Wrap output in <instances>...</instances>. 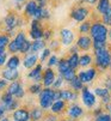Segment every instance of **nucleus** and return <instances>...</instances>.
<instances>
[{
	"instance_id": "f257e3e1",
	"label": "nucleus",
	"mask_w": 111,
	"mask_h": 121,
	"mask_svg": "<svg viewBox=\"0 0 111 121\" xmlns=\"http://www.w3.org/2000/svg\"><path fill=\"white\" fill-rule=\"evenodd\" d=\"M107 32V26L104 25L102 22H95L90 29V35L92 41H106Z\"/></svg>"
},
{
	"instance_id": "f03ea898",
	"label": "nucleus",
	"mask_w": 111,
	"mask_h": 121,
	"mask_svg": "<svg viewBox=\"0 0 111 121\" xmlns=\"http://www.w3.org/2000/svg\"><path fill=\"white\" fill-rule=\"evenodd\" d=\"M95 55H96V65L100 68V70H106V68L110 66L111 53L107 49V47L104 48V49L95 50Z\"/></svg>"
},
{
	"instance_id": "7ed1b4c3",
	"label": "nucleus",
	"mask_w": 111,
	"mask_h": 121,
	"mask_svg": "<svg viewBox=\"0 0 111 121\" xmlns=\"http://www.w3.org/2000/svg\"><path fill=\"white\" fill-rule=\"evenodd\" d=\"M55 90L53 89H49V88H45L44 90L41 91V95H40V104H41V108L43 109H48L51 107V104L55 101Z\"/></svg>"
},
{
	"instance_id": "20e7f679",
	"label": "nucleus",
	"mask_w": 111,
	"mask_h": 121,
	"mask_svg": "<svg viewBox=\"0 0 111 121\" xmlns=\"http://www.w3.org/2000/svg\"><path fill=\"white\" fill-rule=\"evenodd\" d=\"M90 14V10L85 6H79L70 12V18L75 22H84Z\"/></svg>"
},
{
	"instance_id": "39448f33",
	"label": "nucleus",
	"mask_w": 111,
	"mask_h": 121,
	"mask_svg": "<svg viewBox=\"0 0 111 121\" xmlns=\"http://www.w3.org/2000/svg\"><path fill=\"white\" fill-rule=\"evenodd\" d=\"M1 106H3L6 110L11 112V110L17 109L18 102H17L16 99H13V96H12V95H10L8 92H5V94L1 95Z\"/></svg>"
},
{
	"instance_id": "423d86ee",
	"label": "nucleus",
	"mask_w": 111,
	"mask_h": 121,
	"mask_svg": "<svg viewBox=\"0 0 111 121\" xmlns=\"http://www.w3.org/2000/svg\"><path fill=\"white\" fill-rule=\"evenodd\" d=\"M81 99H82V103L87 108H92L96 104V95L92 94L88 88L81 89Z\"/></svg>"
},
{
	"instance_id": "0eeeda50",
	"label": "nucleus",
	"mask_w": 111,
	"mask_h": 121,
	"mask_svg": "<svg viewBox=\"0 0 111 121\" xmlns=\"http://www.w3.org/2000/svg\"><path fill=\"white\" fill-rule=\"evenodd\" d=\"M96 76H97L96 68H88V70H85V71H80L78 74V78L81 80L82 84H88L96 78Z\"/></svg>"
},
{
	"instance_id": "6e6552de",
	"label": "nucleus",
	"mask_w": 111,
	"mask_h": 121,
	"mask_svg": "<svg viewBox=\"0 0 111 121\" xmlns=\"http://www.w3.org/2000/svg\"><path fill=\"white\" fill-rule=\"evenodd\" d=\"M30 36L33 40H41L43 37V29L41 26L40 21L33 19L31 23V29H30Z\"/></svg>"
},
{
	"instance_id": "1a4fd4ad",
	"label": "nucleus",
	"mask_w": 111,
	"mask_h": 121,
	"mask_svg": "<svg viewBox=\"0 0 111 121\" xmlns=\"http://www.w3.org/2000/svg\"><path fill=\"white\" fill-rule=\"evenodd\" d=\"M78 97L75 91L72 90H59L55 92V99H62V101H75Z\"/></svg>"
},
{
	"instance_id": "9d476101",
	"label": "nucleus",
	"mask_w": 111,
	"mask_h": 121,
	"mask_svg": "<svg viewBox=\"0 0 111 121\" xmlns=\"http://www.w3.org/2000/svg\"><path fill=\"white\" fill-rule=\"evenodd\" d=\"M10 95L17 97V98H22L24 97V90L22 88V85L21 83H18V82H12L10 85H8V88H7V91Z\"/></svg>"
},
{
	"instance_id": "9b49d317",
	"label": "nucleus",
	"mask_w": 111,
	"mask_h": 121,
	"mask_svg": "<svg viewBox=\"0 0 111 121\" xmlns=\"http://www.w3.org/2000/svg\"><path fill=\"white\" fill-rule=\"evenodd\" d=\"M60 37H61V42L63 46H72L74 41V34L69 29H61Z\"/></svg>"
},
{
	"instance_id": "f8f14e48",
	"label": "nucleus",
	"mask_w": 111,
	"mask_h": 121,
	"mask_svg": "<svg viewBox=\"0 0 111 121\" xmlns=\"http://www.w3.org/2000/svg\"><path fill=\"white\" fill-rule=\"evenodd\" d=\"M77 47L81 50H88L92 47V39L87 35H81L77 41Z\"/></svg>"
},
{
	"instance_id": "ddd939ff",
	"label": "nucleus",
	"mask_w": 111,
	"mask_h": 121,
	"mask_svg": "<svg viewBox=\"0 0 111 121\" xmlns=\"http://www.w3.org/2000/svg\"><path fill=\"white\" fill-rule=\"evenodd\" d=\"M4 24H5L6 29H7L8 31H11V32H12V30L18 25V19H17L16 14H14V13H12V12H10V13L5 17V19H4Z\"/></svg>"
},
{
	"instance_id": "4468645a",
	"label": "nucleus",
	"mask_w": 111,
	"mask_h": 121,
	"mask_svg": "<svg viewBox=\"0 0 111 121\" xmlns=\"http://www.w3.org/2000/svg\"><path fill=\"white\" fill-rule=\"evenodd\" d=\"M42 80H43V84L45 88H49L50 85H53V83L55 80V72L51 68H47L42 76Z\"/></svg>"
},
{
	"instance_id": "2eb2a0df",
	"label": "nucleus",
	"mask_w": 111,
	"mask_h": 121,
	"mask_svg": "<svg viewBox=\"0 0 111 121\" xmlns=\"http://www.w3.org/2000/svg\"><path fill=\"white\" fill-rule=\"evenodd\" d=\"M14 121H29L30 120V113L26 109H16L12 115Z\"/></svg>"
},
{
	"instance_id": "dca6fc26",
	"label": "nucleus",
	"mask_w": 111,
	"mask_h": 121,
	"mask_svg": "<svg viewBox=\"0 0 111 121\" xmlns=\"http://www.w3.org/2000/svg\"><path fill=\"white\" fill-rule=\"evenodd\" d=\"M95 95L100 97L103 103H105V104H107V103L110 102L111 99V95H110V91L106 89V88H96L95 90Z\"/></svg>"
},
{
	"instance_id": "f3484780",
	"label": "nucleus",
	"mask_w": 111,
	"mask_h": 121,
	"mask_svg": "<svg viewBox=\"0 0 111 121\" xmlns=\"http://www.w3.org/2000/svg\"><path fill=\"white\" fill-rule=\"evenodd\" d=\"M82 114H84V109L80 106H78V104H72L69 107V109H68V116L70 119H73V120L80 117Z\"/></svg>"
},
{
	"instance_id": "a211bd4d",
	"label": "nucleus",
	"mask_w": 111,
	"mask_h": 121,
	"mask_svg": "<svg viewBox=\"0 0 111 121\" xmlns=\"http://www.w3.org/2000/svg\"><path fill=\"white\" fill-rule=\"evenodd\" d=\"M1 74L5 80H11V82H14L19 77V72L17 70H12V68H6V70H4L1 72Z\"/></svg>"
},
{
	"instance_id": "6ab92c4d",
	"label": "nucleus",
	"mask_w": 111,
	"mask_h": 121,
	"mask_svg": "<svg viewBox=\"0 0 111 121\" xmlns=\"http://www.w3.org/2000/svg\"><path fill=\"white\" fill-rule=\"evenodd\" d=\"M50 108H51V112H53L54 114L62 113V112H63V109L66 108V102H65V101H62V99H55Z\"/></svg>"
},
{
	"instance_id": "aec40b11",
	"label": "nucleus",
	"mask_w": 111,
	"mask_h": 121,
	"mask_svg": "<svg viewBox=\"0 0 111 121\" xmlns=\"http://www.w3.org/2000/svg\"><path fill=\"white\" fill-rule=\"evenodd\" d=\"M37 7H38V5H37V3L35 1V0H30V1H28V3H26L25 9H24L25 14H26L28 17H33L35 11L37 10Z\"/></svg>"
},
{
	"instance_id": "412c9836",
	"label": "nucleus",
	"mask_w": 111,
	"mask_h": 121,
	"mask_svg": "<svg viewBox=\"0 0 111 121\" xmlns=\"http://www.w3.org/2000/svg\"><path fill=\"white\" fill-rule=\"evenodd\" d=\"M42 65H37L33 70L28 74V77L29 78H33L35 79V82L37 83V82H40L41 79H42Z\"/></svg>"
},
{
	"instance_id": "4be33fe9",
	"label": "nucleus",
	"mask_w": 111,
	"mask_h": 121,
	"mask_svg": "<svg viewBox=\"0 0 111 121\" xmlns=\"http://www.w3.org/2000/svg\"><path fill=\"white\" fill-rule=\"evenodd\" d=\"M111 7L110 4V0H98V4H97V11L100 14H104Z\"/></svg>"
},
{
	"instance_id": "5701e85b",
	"label": "nucleus",
	"mask_w": 111,
	"mask_h": 121,
	"mask_svg": "<svg viewBox=\"0 0 111 121\" xmlns=\"http://www.w3.org/2000/svg\"><path fill=\"white\" fill-rule=\"evenodd\" d=\"M67 62H68V65H69L70 68L75 70V68L79 66V55H78V53L70 54V56L67 59Z\"/></svg>"
},
{
	"instance_id": "b1692460",
	"label": "nucleus",
	"mask_w": 111,
	"mask_h": 121,
	"mask_svg": "<svg viewBox=\"0 0 111 121\" xmlns=\"http://www.w3.org/2000/svg\"><path fill=\"white\" fill-rule=\"evenodd\" d=\"M45 46V42L42 41V40H35V42L31 43L30 46V52L31 53H35V52H38L41 49H43Z\"/></svg>"
},
{
	"instance_id": "393cba45",
	"label": "nucleus",
	"mask_w": 111,
	"mask_h": 121,
	"mask_svg": "<svg viewBox=\"0 0 111 121\" xmlns=\"http://www.w3.org/2000/svg\"><path fill=\"white\" fill-rule=\"evenodd\" d=\"M13 41H14V43H16L17 48H18V52H21V48L23 47L24 42L26 41V37H25V34H24V32H19V34H18V35L16 36V39H14Z\"/></svg>"
},
{
	"instance_id": "a878e982",
	"label": "nucleus",
	"mask_w": 111,
	"mask_h": 121,
	"mask_svg": "<svg viewBox=\"0 0 111 121\" xmlns=\"http://www.w3.org/2000/svg\"><path fill=\"white\" fill-rule=\"evenodd\" d=\"M69 84H70V86H72V89L74 90V91H79V90H81L82 88H84V84L81 83V80L78 78V76H75L70 82H69Z\"/></svg>"
},
{
	"instance_id": "bb28decb",
	"label": "nucleus",
	"mask_w": 111,
	"mask_h": 121,
	"mask_svg": "<svg viewBox=\"0 0 111 121\" xmlns=\"http://www.w3.org/2000/svg\"><path fill=\"white\" fill-rule=\"evenodd\" d=\"M92 64V56L90 54H84L79 56V66L81 67H87Z\"/></svg>"
},
{
	"instance_id": "cd10ccee",
	"label": "nucleus",
	"mask_w": 111,
	"mask_h": 121,
	"mask_svg": "<svg viewBox=\"0 0 111 121\" xmlns=\"http://www.w3.org/2000/svg\"><path fill=\"white\" fill-rule=\"evenodd\" d=\"M37 59H38V56H37L36 54H32V55H29L25 60H24V66L26 68H31L32 66L36 65L37 62Z\"/></svg>"
},
{
	"instance_id": "c85d7f7f",
	"label": "nucleus",
	"mask_w": 111,
	"mask_h": 121,
	"mask_svg": "<svg viewBox=\"0 0 111 121\" xmlns=\"http://www.w3.org/2000/svg\"><path fill=\"white\" fill-rule=\"evenodd\" d=\"M7 65V68H12V70H17V67L19 66V58L13 55L8 59V61L6 62Z\"/></svg>"
},
{
	"instance_id": "c756f323",
	"label": "nucleus",
	"mask_w": 111,
	"mask_h": 121,
	"mask_svg": "<svg viewBox=\"0 0 111 121\" xmlns=\"http://www.w3.org/2000/svg\"><path fill=\"white\" fill-rule=\"evenodd\" d=\"M42 115H43L42 109H40V108H33L32 112L30 113V119H31L32 121H38V120L42 119Z\"/></svg>"
},
{
	"instance_id": "7c9ffc66",
	"label": "nucleus",
	"mask_w": 111,
	"mask_h": 121,
	"mask_svg": "<svg viewBox=\"0 0 111 121\" xmlns=\"http://www.w3.org/2000/svg\"><path fill=\"white\" fill-rule=\"evenodd\" d=\"M62 78H63V80H67L68 83L75 77L77 74H75V70H73V68H68V70L66 71V72H63L62 74H60Z\"/></svg>"
},
{
	"instance_id": "2f4dec72",
	"label": "nucleus",
	"mask_w": 111,
	"mask_h": 121,
	"mask_svg": "<svg viewBox=\"0 0 111 121\" xmlns=\"http://www.w3.org/2000/svg\"><path fill=\"white\" fill-rule=\"evenodd\" d=\"M102 23L106 26H111V7L104 14H102Z\"/></svg>"
},
{
	"instance_id": "473e14b6",
	"label": "nucleus",
	"mask_w": 111,
	"mask_h": 121,
	"mask_svg": "<svg viewBox=\"0 0 111 121\" xmlns=\"http://www.w3.org/2000/svg\"><path fill=\"white\" fill-rule=\"evenodd\" d=\"M58 67H59V72H60V74H62L63 72H66V71L68 70V68H70L66 59H61V60H59V62H58Z\"/></svg>"
},
{
	"instance_id": "72a5a7b5",
	"label": "nucleus",
	"mask_w": 111,
	"mask_h": 121,
	"mask_svg": "<svg viewBox=\"0 0 111 121\" xmlns=\"http://www.w3.org/2000/svg\"><path fill=\"white\" fill-rule=\"evenodd\" d=\"M91 25H92V24H91V22H88V21H85L84 23L80 24V26H79V31H80L81 35H86L87 32H90Z\"/></svg>"
},
{
	"instance_id": "f704fd0d",
	"label": "nucleus",
	"mask_w": 111,
	"mask_h": 121,
	"mask_svg": "<svg viewBox=\"0 0 111 121\" xmlns=\"http://www.w3.org/2000/svg\"><path fill=\"white\" fill-rule=\"evenodd\" d=\"M92 47H93L95 50L104 49L107 47V42L106 41H92Z\"/></svg>"
},
{
	"instance_id": "c9c22d12",
	"label": "nucleus",
	"mask_w": 111,
	"mask_h": 121,
	"mask_svg": "<svg viewBox=\"0 0 111 121\" xmlns=\"http://www.w3.org/2000/svg\"><path fill=\"white\" fill-rule=\"evenodd\" d=\"M10 42L11 41H10V36L8 35H6V34H1V35H0V47L5 48L6 46H8Z\"/></svg>"
},
{
	"instance_id": "e433bc0d",
	"label": "nucleus",
	"mask_w": 111,
	"mask_h": 121,
	"mask_svg": "<svg viewBox=\"0 0 111 121\" xmlns=\"http://www.w3.org/2000/svg\"><path fill=\"white\" fill-rule=\"evenodd\" d=\"M95 121H111V115L106 114V113H102L98 116H96Z\"/></svg>"
},
{
	"instance_id": "4c0bfd02",
	"label": "nucleus",
	"mask_w": 111,
	"mask_h": 121,
	"mask_svg": "<svg viewBox=\"0 0 111 121\" xmlns=\"http://www.w3.org/2000/svg\"><path fill=\"white\" fill-rule=\"evenodd\" d=\"M41 90H42V86L37 83L30 86V92L31 94H41Z\"/></svg>"
},
{
	"instance_id": "58836bf2",
	"label": "nucleus",
	"mask_w": 111,
	"mask_h": 121,
	"mask_svg": "<svg viewBox=\"0 0 111 121\" xmlns=\"http://www.w3.org/2000/svg\"><path fill=\"white\" fill-rule=\"evenodd\" d=\"M63 84V78L61 77V76H59L56 79L54 80V83H53V86L55 89H59V88H61V85Z\"/></svg>"
},
{
	"instance_id": "ea45409f",
	"label": "nucleus",
	"mask_w": 111,
	"mask_h": 121,
	"mask_svg": "<svg viewBox=\"0 0 111 121\" xmlns=\"http://www.w3.org/2000/svg\"><path fill=\"white\" fill-rule=\"evenodd\" d=\"M30 46H31V42H29L28 40L24 42V44H23V47L21 48V52L22 53H28V52H30Z\"/></svg>"
},
{
	"instance_id": "a19ab883",
	"label": "nucleus",
	"mask_w": 111,
	"mask_h": 121,
	"mask_svg": "<svg viewBox=\"0 0 111 121\" xmlns=\"http://www.w3.org/2000/svg\"><path fill=\"white\" fill-rule=\"evenodd\" d=\"M58 62H59L58 56H56V55H51V56H50V59H49V61H48V65H49V67H51V66L58 65Z\"/></svg>"
},
{
	"instance_id": "79ce46f5",
	"label": "nucleus",
	"mask_w": 111,
	"mask_h": 121,
	"mask_svg": "<svg viewBox=\"0 0 111 121\" xmlns=\"http://www.w3.org/2000/svg\"><path fill=\"white\" fill-rule=\"evenodd\" d=\"M49 17H50L49 11L43 7V9H42V14H41V19H47V18H49Z\"/></svg>"
},
{
	"instance_id": "37998d69",
	"label": "nucleus",
	"mask_w": 111,
	"mask_h": 121,
	"mask_svg": "<svg viewBox=\"0 0 111 121\" xmlns=\"http://www.w3.org/2000/svg\"><path fill=\"white\" fill-rule=\"evenodd\" d=\"M50 55V49H48V48H45L44 50H43V53H42V56H41V59H42V61H44L48 56Z\"/></svg>"
},
{
	"instance_id": "c03bdc74",
	"label": "nucleus",
	"mask_w": 111,
	"mask_h": 121,
	"mask_svg": "<svg viewBox=\"0 0 111 121\" xmlns=\"http://www.w3.org/2000/svg\"><path fill=\"white\" fill-rule=\"evenodd\" d=\"M6 86H7V80H5L4 78H3V79H0V91L4 90Z\"/></svg>"
},
{
	"instance_id": "a18cd8bd",
	"label": "nucleus",
	"mask_w": 111,
	"mask_h": 121,
	"mask_svg": "<svg viewBox=\"0 0 111 121\" xmlns=\"http://www.w3.org/2000/svg\"><path fill=\"white\" fill-rule=\"evenodd\" d=\"M105 88H106L109 91H111V77H109V78L105 80Z\"/></svg>"
},
{
	"instance_id": "49530a36",
	"label": "nucleus",
	"mask_w": 111,
	"mask_h": 121,
	"mask_svg": "<svg viewBox=\"0 0 111 121\" xmlns=\"http://www.w3.org/2000/svg\"><path fill=\"white\" fill-rule=\"evenodd\" d=\"M6 58H7L6 53H4V54H1V55H0V66H3V65L6 62Z\"/></svg>"
},
{
	"instance_id": "de8ad7c7",
	"label": "nucleus",
	"mask_w": 111,
	"mask_h": 121,
	"mask_svg": "<svg viewBox=\"0 0 111 121\" xmlns=\"http://www.w3.org/2000/svg\"><path fill=\"white\" fill-rule=\"evenodd\" d=\"M50 36H51V31L50 30H47V31H43V37L44 39H50Z\"/></svg>"
},
{
	"instance_id": "09e8293b",
	"label": "nucleus",
	"mask_w": 111,
	"mask_h": 121,
	"mask_svg": "<svg viewBox=\"0 0 111 121\" xmlns=\"http://www.w3.org/2000/svg\"><path fill=\"white\" fill-rule=\"evenodd\" d=\"M5 113H6V109H5L3 106H0V117H4Z\"/></svg>"
},
{
	"instance_id": "8fccbe9b",
	"label": "nucleus",
	"mask_w": 111,
	"mask_h": 121,
	"mask_svg": "<svg viewBox=\"0 0 111 121\" xmlns=\"http://www.w3.org/2000/svg\"><path fill=\"white\" fill-rule=\"evenodd\" d=\"M78 49H79V48H78L77 46H73V47L70 48V50H69V52H70V54H74V53H78Z\"/></svg>"
},
{
	"instance_id": "3c124183",
	"label": "nucleus",
	"mask_w": 111,
	"mask_h": 121,
	"mask_svg": "<svg viewBox=\"0 0 111 121\" xmlns=\"http://www.w3.org/2000/svg\"><path fill=\"white\" fill-rule=\"evenodd\" d=\"M82 1H86V3H88L91 5H95V4H97L98 0H82Z\"/></svg>"
},
{
	"instance_id": "603ef678",
	"label": "nucleus",
	"mask_w": 111,
	"mask_h": 121,
	"mask_svg": "<svg viewBox=\"0 0 111 121\" xmlns=\"http://www.w3.org/2000/svg\"><path fill=\"white\" fill-rule=\"evenodd\" d=\"M103 113V110H102V108H97V110H95V115L96 116H98L99 114H102Z\"/></svg>"
},
{
	"instance_id": "864d4df0",
	"label": "nucleus",
	"mask_w": 111,
	"mask_h": 121,
	"mask_svg": "<svg viewBox=\"0 0 111 121\" xmlns=\"http://www.w3.org/2000/svg\"><path fill=\"white\" fill-rule=\"evenodd\" d=\"M4 53H5V48L0 47V55H1V54H4Z\"/></svg>"
},
{
	"instance_id": "5fc2aeb1",
	"label": "nucleus",
	"mask_w": 111,
	"mask_h": 121,
	"mask_svg": "<svg viewBox=\"0 0 111 121\" xmlns=\"http://www.w3.org/2000/svg\"><path fill=\"white\" fill-rule=\"evenodd\" d=\"M1 121H8V119H7V117H3Z\"/></svg>"
},
{
	"instance_id": "6e6d98bb",
	"label": "nucleus",
	"mask_w": 111,
	"mask_h": 121,
	"mask_svg": "<svg viewBox=\"0 0 111 121\" xmlns=\"http://www.w3.org/2000/svg\"><path fill=\"white\" fill-rule=\"evenodd\" d=\"M107 36H109V37H110V39H111V30H110V31H109V32H107Z\"/></svg>"
},
{
	"instance_id": "4d7b16f0",
	"label": "nucleus",
	"mask_w": 111,
	"mask_h": 121,
	"mask_svg": "<svg viewBox=\"0 0 111 121\" xmlns=\"http://www.w3.org/2000/svg\"><path fill=\"white\" fill-rule=\"evenodd\" d=\"M35 1H37V3H42V1H45V0H35Z\"/></svg>"
},
{
	"instance_id": "13d9d810",
	"label": "nucleus",
	"mask_w": 111,
	"mask_h": 121,
	"mask_svg": "<svg viewBox=\"0 0 111 121\" xmlns=\"http://www.w3.org/2000/svg\"><path fill=\"white\" fill-rule=\"evenodd\" d=\"M109 109H110V115H111V106H109Z\"/></svg>"
},
{
	"instance_id": "bf43d9fd",
	"label": "nucleus",
	"mask_w": 111,
	"mask_h": 121,
	"mask_svg": "<svg viewBox=\"0 0 111 121\" xmlns=\"http://www.w3.org/2000/svg\"><path fill=\"white\" fill-rule=\"evenodd\" d=\"M16 1H18V3H19V1H23V0H16Z\"/></svg>"
},
{
	"instance_id": "052dcab7",
	"label": "nucleus",
	"mask_w": 111,
	"mask_h": 121,
	"mask_svg": "<svg viewBox=\"0 0 111 121\" xmlns=\"http://www.w3.org/2000/svg\"><path fill=\"white\" fill-rule=\"evenodd\" d=\"M109 67H110V70H111V62H110V66H109Z\"/></svg>"
}]
</instances>
